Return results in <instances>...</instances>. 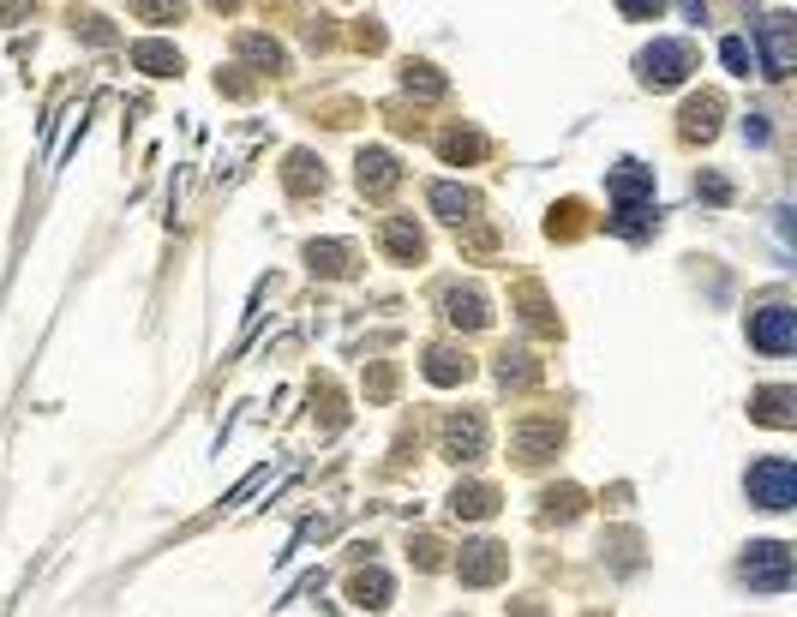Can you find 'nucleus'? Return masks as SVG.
Returning a JSON list of instances; mask_svg holds the SVG:
<instances>
[{"label": "nucleus", "mask_w": 797, "mask_h": 617, "mask_svg": "<svg viewBox=\"0 0 797 617\" xmlns=\"http://www.w3.org/2000/svg\"><path fill=\"white\" fill-rule=\"evenodd\" d=\"M744 486H750V504H762V510H792L797 504V468L786 456H762Z\"/></svg>", "instance_id": "7ed1b4c3"}, {"label": "nucleus", "mask_w": 797, "mask_h": 617, "mask_svg": "<svg viewBox=\"0 0 797 617\" xmlns=\"http://www.w3.org/2000/svg\"><path fill=\"white\" fill-rule=\"evenodd\" d=\"M438 150H444V162H474V156L486 150V138H480V132H444Z\"/></svg>", "instance_id": "412c9836"}, {"label": "nucleus", "mask_w": 797, "mask_h": 617, "mask_svg": "<svg viewBox=\"0 0 797 617\" xmlns=\"http://www.w3.org/2000/svg\"><path fill=\"white\" fill-rule=\"evenodd\" d=\"M132 12H138V18H162V24H168V18H180V0H132Z\"/></svg>", "instance_id": "393cba45"}, {"label": "nucleus", "mask_w": 797, "mask_h": 617, "mask_svg": "<svg viewBox=\"0 0 797 617\" xmlns=\"http://www.w3.org/2000/svg\"><path fill=\"white\" fill-rule=\"evenodd\" d=\"M408 90H420V96H444V78H438L432 66H408Z\"/></svg>", "instance_id": "b1692460"}, {"label": "nucleus", "mask_w": 797, "mask_h": 617, "mask_svg": "<svg viewBox=\"0 0 797 617\" xmlns=\"http://www.w3.org/2000/svg\"><path fill=\"white\" fill-rule=\"evenodd\" d=\"M606 192H612V228L618 234H648V222H654V168L618 162L606 174Z\"/></svg>", "instance_id": "f257e3e1"}, {"label": "nucleus", "mask_w": 797, "mask_h": 617, "mask_svg": "<svg viewBox=\"0 0 797 617\" xmlns=\"http://www.w3.org/2000/svg\"><path fill=\"white\" fill-rule=\"evenodd\" d=\"M450 510L468 516V522H486V516L498 510V492H492V486H456V492H450Z\"/></svg>", "instance_id": "dca6fc26"}, {"label": "nucleus", "mask_w": 797, "mask_h": 617, "mask_svg": "<svg viewBox=\"0 0 797 617\" xmlns=\"http://www.w3.org/2000/svg\"><path fill=\"white\" fill-rule=\"evenodd\" d=\"M306 258H312V270H324V276H348V258H354V252H348L342 240H312Z\"/></svg>", "instance_id": "aec40b11"}, {"label": "nucleus", "mask_w": 797, "mask_h": 617, "mask_svg": "<svg viewBox=\"0 0 797 617\" xmlns=\"http://www.w3.org/2000/svg\"><path fill=\"white\" fill-rule=\"evenodd\" d=\"M744 138H750V144H768V138H774V132H768V114H750V120H744Z\"/></svg>", "instance_id": "a878e982"}, {"label": "nucleus", "mask_w": 797, "mask_h": 617, "mask_svg": "<svg viewBox=\"0 0 797 617\" xmlns=\"http://www.w3.org/2000/svg\"><path fill=\"white\" fill-rule=\"evenodd\" d=\"M486 450V420L468 408V414H450L444 420V456H456V462H474Z\"/></svg>", "instance_id": "0eeeda50"}, {"label": "nucleus", "mask_w": 797, "mask_h": 617, "mask_svg": "<svg viewBox=\"0 0 797 617\" xmlns=\"http://www.w3.org/2000/svg\"><path fill=\"white\" fill-rule=\"evenodd\" d=\"M750 342H756L762 354H792L797 348V312L792 306H762V312H750Z\"/></svg>", "instance_id": "39448f33"}, {"label": "nucleus", "mask_w": 797, "mask_h": 617, "mask_svg": "<svg viewBox=\"0 0 797 617\" xmlns=\"http://www.w3.org/2000/svg\"><path fill=\"white\" fill-rule=\"evenodd\" d=\"M558 438H564L558 420H546V426H522V432H516V456H522V462H546V456L558 450Z\"/></svg>", "instance_id": "2eb2a0df"}, {"label": "nucleus", "mask_w": 797, "mask_h": 617, "mask_svg": "<svg viewBox=\"0 0 797 617\" xmlns=\"http://www.w3.org/2000/svg\"><path fill=\"white\" fill-rule=\"evenodd\" d=\"M762 48H768V78H792V66H797L792 18H768L762 24Z\"/></svg>", "instance_id": "1a4fd4ad"}, {"label": "nucleus", "mask_w": 797, "mask_h": 617, "mask_svg": "<svg viewBox=\"0 0 797 617\" xmlns=\"http://www.w3.org/2000/svg\"><path fill=\"white\" fill-rule=\"evenodd\" d=\"M384 246H390V258H402V264H414V258L426 252V240H420V228H414V222H402V216H396V222L384 228Z\"/></svg>", "instance_id": "a211bd4d"}, {"label": "nucleus", "mask_w": 797, "mask_h": 617, "mask_svg": "<svg viewBox=\"0 0 797 617\" xmlns=\"http://www.w3.org/2000/svg\"><path fill=\"white\" fill-rule=\"evenodd\" d=\"M720 132V96H690L684 102V138H714Z\"/></svg>", "instance_id": "4468645a"}, {"label": "nucleus", "mask_w": 797, "mask_h": 617, "mask_svg": "<svg viewBox=\"0 0 797 617\" xmlns=\"http://www.w3.org/2000/svg\"><path fill=\"white\" fill-rule=\"evenodd\" d=\"M396 180H402V174H396V156H390V150H366V156H360V192L384 198Z\"/></svg>", "instance_id": "f8f14e48"}, {"label": "nucleus", "mask_w": 797, "mask_h": 617, "mask_svg": "<svg viewBox=\"0 0 797 617\" xmlns=\"http://www.w3.org/2000/svg\"><path fill=\"white\" fill-rule=\"evenodd\" d=\"M132 66H144V72L168 78V72H180V54H174L168 42H138V48H132Z\"/></svg>", "instance_id": "6ab92c4d"}, {"label": "nucleus", "mask_w": 797, "mask_h": 617, "mask_svg": "<svg viewBox=\"0 0 797 617\" xmlns=\"http://www.w3.org/2000/svg\"><path fill=\"white\" fill-rule=\"evenodd\" d=\"M696 192H702V198H714V204H720V198H732V186H726V180H720V174H708V180H702V186H696Z\"/></svg>", "instance_id": "bb28decb"}, {"label": "nucleus", "mask_w": 797, "mask_h": 617, "mask_svg": "<svg viewBox=\"0 0 797 617\" xmlns=\"http://www.w3.org/2000/svg\"><path fill=\"white\" fill-rule=\"evenodd\" d=\"M348 594H354V600H360L366 612H384V606H390V576H384V570L372 564V570H360V576L348 582Z\"/></svg>", "instance_id": "f3484780"}, {"label": "nucleus", "mask_w": 797, "mask_h": 617, "mask_svg": "<svg viewBox=\"0 0 797 617\" xmlns=\"http://www.w3.org/2000/svg\"><path fill=\"white\" fill-rule=\"evenodd\" d=\"M432 210H438L444 222H456V228H462V222H474L480 198H474L468 186H456V180H438V186H432Z\"/></svg>", "instance_id": "9d476101"}, {"label": "nucleus", "mask_w": 797, "mask_h": 617, "mask_svg": "<svg viewBox=\"0 0 797 617\" xmlns=\"http://www.w3.org/2000/svg\"><path fill=\"white\" fill-rule=\"evenodd\" d=\"M618 6H624V12H630V18H654V12H660V6H666V0H618Z\"/></svg>", "instance_id": "cd10ccee"}, {"label": "nucleus", "mask_w": 797, "mask_h": 617, "mask_svg": "<svg viewBox=\"0 0 797 617\" xmlns=\"http://www.w3.org/2000/svg\"><path fill=\"white\" fill-rule=\"evenodd\" d=\"M426 378L432 384H462V378H474V360L462 348H432L426 354Z\"/></svg>", "instance_id": "ddd939ff"}, {"label": "nucleus", "mask_w": 797, "mask_h": 617, "mask_svg": "<svg viewBox=\"0 0 797 617\" xmlns=\"http://www.w3.org/2000/svg\"><path fill=\"white\" fill-rule=\"evenodd\" d=\"M738 576H744L756 594H786V588H792V546H780V540H756V546L744 552Z\"/></svg>", "instance_id": "f03ea898"}, {"label": "nucleus", "mask_w": 797, "mask_h": 617, "mask_svg": "<svg viewBox=\"0 0 797 617\" xmlns=\"http://www.w3.org/2000/svg\"><path fill=\"white\" fill-rule=\"evenodd\" d=\"M797 390L792 384H768V390H756V402H750V414L762 420V426H774V432H786V426H797Z\"/></svg>", "instance_id": "6e6552de"}, {"label": "nucleus", "mask_w": 797, "mask_h": 617, "mask_svg": "<svg viewBox=\"0 0 797 617\" xmlns=\"http://www.w3.org/2000/svg\"><path fill=\"white\" fill-rule=\"evenodd\" d=\"M690 60H696V54H690V42H672V36H666V42L642 48V60H636V66H642V78H648L654 90H672V84L690 72Z\"/></svg>", "instance_id": "20e7f679"}, {"label": "nucleus", "mask_w": 797, "mask_h": 617, "mask_svg": "<svg viewBox=\"0 0 797 617\" xmlns=\"http://www.w3.org/2000/svg\"><path fill=\"white\" fill-rule=\"evenodd\" d=\"M504 570H510V552H504L498 540H474V546H462V558H456V576H462L468 588H492Z\"/></svg>", "instance_id": "423d86ee"}, {"label": "nucleus", "mask_w": 797, "mask_h": 617, "mask_svg": "<svg viewBox=\"0 0 797 617\" xmlns=\"http://www.w3.org/2000/svg\"><path fill=\"white\" fill-rule=\"evenodd\" d=\"M444 318H450V324H462V330L492 324V312H486V294H480V288H450V294H444Z\"/></svg>", "instance_id": "9b49d317"}, {"label": "nucleus", "mask_w": 797, "mask_h": 617, "mask_svg": "<svg viewBox=\"0 0 797 617\" xmlns=\"http://www.w3.org/2000/svg\"><path fill=\"white\" fill-rule=\"evenodd\" d=\"M240 54H246V60H258L264 72H276V66H282V48H276V42H264V36H240Z\"/></svg>", "instance_id": "4be33fe9"}, {"label": "nucleus", "mask_w": 797, "mask_h": 617, "mask_svg": "<svg viewBox=\"0 0 797 617\" xmlns=\"http://www.w3.org/2000/svg\"><path fill=\"white\" fill-rule=\"evenodd\" d=\"M720 60H726L738 78H750V66H756V54H750V42H744V36H726V42H720Z\"/></svg>", "instance_id": "5701e85b"}]
</instances>
